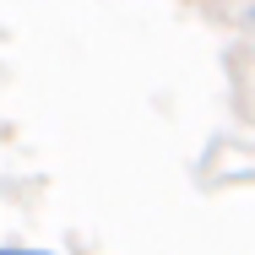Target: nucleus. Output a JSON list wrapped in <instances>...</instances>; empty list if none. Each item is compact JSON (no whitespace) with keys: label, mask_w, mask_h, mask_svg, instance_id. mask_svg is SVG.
I'll use <instances>...</instances> for the list:
<instances>
[{"label":"nucleus","mask_w":255,"mask_h":255,"mask_svg":"<svg viewBox=\"0 0 255 255\" xmlns=\"http://www.w3.org/2000/svg\"><path fill=\"white\" fill-rule=\"evenodd\" d=\"M0 255H54V250H22V245H0Z\"/></svg>","instance_id":"nucleus-1"},{"label":"nucleus","mask_w":255,"mask_h":255,"mask_svg":"<svg viewBox=\"0 0 255 255\" xmlns=\"http://www.w3.org/2000/svg\"><path fill=\"white\" fill-rule=\"evenodd\" d=\"M250 49H255V11H250Z\"/></svg>","instance_id":"nucleus-2"}]
</instances>
